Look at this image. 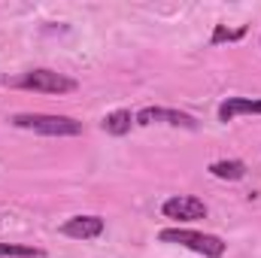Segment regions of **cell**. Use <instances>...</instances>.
I'll use <instances>...</instances> for the list:
<instances>
[{
    "label": "cell",
    "mask_w": 261,
    "mask_h": 258,
    "mask_svg": "<svg viewBox=\"0 0 261 258\" xmlns=\"http://www.w3.org/2000/svg\"><path fill=\"white\" fill-rule=\"evenodd\" d=\"M15 128L34 131L43 137H76L82 134V122L70 119V116H49V113H18L9 119Z\"/></svg>",
    "instance_id": "1"
},
{
    "label": "cell",
    "mask_w": 261,
    "mask_h": 258,
    "mask_svg": "<svg viewBox=\"0 0 261 258\" xmlns=\"http://www.w3.org/2000/svg\"><path fill=\"white\" fill-rule=\"evenodd\" d=\"M158 237L164 243H179V246H186V249H192L203 258L225 255V240L216 237V234H200V231H192V228H164Z\"/></svg>",
    "instance_id": "2"
},
{
    "label": "cell",
    "mask_w": 261,
    "mask_h": 258,
    "mask_svg": "<svg viewBox=\"0 0 261 258\" xmlns=\"http://www.w3.org/2000/svg\"><path fill=\"white\" fill-rule=\"evenodd\" d=\"M18 88H31V91H46V94H70L76 91V79H70L64 73H55V70H31V73H21L15 79Z\"/></svg>",
    "instance_id": "3"
},
{
    "label": "cell",
    "mask_w": 261,
    "mask_h": 258,
    "mask_svg": "<svg viewBox=\"0 0 261 258\" xmlns=\"http://www.w3.org/2000/svg\"><path fill=\"white\" fill-rule=\"evenodd\" d=\"M161 210L173 222H195V219H203L206 216V203L200 197H192V194H176V197L164 200Z\"/></svg>",
    "instance_id": "4"
},
{
    "label": "cell",
    "mask_w": 261,
    "mask_h": 258,
    "mask_svg": "<svg viewBox=\"0 0 261 258\" xmlns=\"http://www.w3.org/2000/svg\"><path fill=\"white\" fill-rule=\"evenodd\" d=\"M137 125H173V128H197V122L189 116V113H179V110H164V107H146L134 116Z\"/></svg>",
    "instance_id": "5"
},
{
    "label": "cell",
    "mask_w": 261,
    "mask_h": 258,
    "mask_svg": "<svg viewBox=\"0 0 261 258\" xmlns=\"http://www.w3.org/2000/svg\"><path fill=\"white\" fill-rule=\"evenodd\" d=\"M61 234L73 240H94L103 234V219L100 216H73L61 225Z\"/></svg>",
    "instance_id": "6"
},
{
    "label": "cell",
    "mask_w": 261,
    "mask_h": 258,
    "mask_svg": "<svg viewBox=\"0 0 261 258\" xmlns=\"http://www.w3.org/2000/svg\"><path fill=\"white\" fill-rule=\"evenodd\" d=\"M237 116H261V97H228L219 107L222 122H231Z\"/></svg>",
    "instance_id": "7"
},
{
    "label": "cell",
    "mask_w": 261,
    "mask_h": 258,
    "mask_svg": "<svg viewBox=\"0 0 261 258\" xmlns=\"http://www.w3.org/2000/svg\"><path fill=\"white\" fill-rule=\"evenodd\" d=\"M210 173H213L216 179H231V183H234V179H243V176H246V164L237 161V158H234V161H213V164H210Z\"/></svg>",
    "instance_id": "8"
},
{
    "label": "cell",
    "mask_w": 261,
    "mask_h": 258,
    "mask_svg": "<svg viewBox=\"0 0 261 258\" xmlns=\"http://www.w3.org/2000/svg\"><path fill=\"white\" fill-rule=\"evenodd\" d=\"M134 125V116H130V110H116V113H110L107 119H103V131L107 134H113V137H125Z\"/></svg>",
    "instance_id": "9"
},
{
    "label": "cell",
    "mask_w": 261,
    "mask_h": 258,
    "mask_svg": "<svg viewBox=\"0 0 261 258\" xmlns=\"http://www.w3.org/2000/svg\"><path fill=\"white\" fill-rule=\"evenodd\" d=\"M46 252L37 246H18V243H0V258H43Z\"/></svg>",
    "instance_id": "10"
},
{
    "label": "cell",
    "mask_w": 261,
    "mask_h": 258,
    "mask_svg": "<svg viewBox=\"0 0 261 258\" xmlns=\"http://www.w3.org/2000/svg\"><path fill=\"white\" fill-rule=\"evenodd\" d=\"M246 34V28H237V31H228V28H216V34H213V43H225V40H240Z\"/></svg>",
    "instance_id": "11"
}]
</instances>
